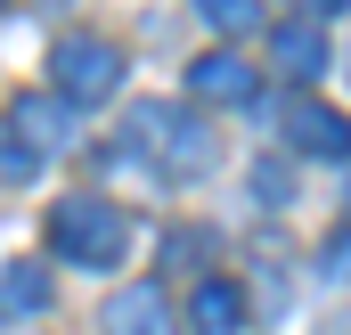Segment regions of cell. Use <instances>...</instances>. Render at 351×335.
I'll return each mask as SVG.
<instances>
[{"label":"cell","mask_w":351,"mask_h":335,"mask_svg":"<svg viewBox=\"0 0 351 335\" xmlns=\"http://www.w3.org/2000/svg\"><path fill=\"white\" fill-rule=\"evenodd\" d=\"M123 246H131V221H123V205H106V196H66V205L49 213V253L74 262V270H114Z\"/></svg>","instance_id":"cell-1"},{"label":"cell","mask_w":351,"mask_h":335,"mask_svg":"<svg viewBox=\"0 0 351 335\" xmlns=\"http://www.w3.org/2000/svg\"><path fill=\"white\" fill-rule=\"evenodd\" d=\"M49 82H58V98L82 115V106H98V98H114L123 90V49L106 41V33H66L58 49H49Z\"/></svg>","instance_id":"cell-2"},{"label":"cell","mask_w":351,"mask_h":335,"mask_svg":"<svg viewBox=\"0 0 351 335\" xmlns=\"http://www.w3.org/2000/svg\"><path fill=\"white\" fill-rule=\"evenodd\" d=\"M278 131H286L294 156H319V164H343V156H351V123L327 106V98H311V90L278 98Z\"/></svg>","instance_id":"cell-3"},{"label":"cell","mask_w":351,"mask_h":335,"mask_svg":"<svg viewBox=\"0 0 351 335\" xmlns=\"http://www.w3.org/2000/svg\"><path fill=\"white\" fill-rule=\"evenodd\" d=\"M0 131H16L33 156H49V148H74V106L58 90H25V98H8V123Z\"/></svg>","instance_id":"cell-4"},{"label":"cell","mask_w":351,"mask_h":335,"mask_svg":"<svg viewBox=\"0 0 351 335\" xmlns=\"http://www.w3.org/2000/svg\"><path fill=\"white\" fill-rule=\"evenodd\" d=\"M98 327L106 335H172V303H164L156 278H147V286H114L106 311H98Z\"/></svg>","instance_id":"cell-5"},{"label":"cell","mask_w":351,"mask_h":335,"mask_svg":"<svg viewBox=\"0 0 351 335\" xmlns=\"http://www.w3.org/2000/svg\"><path fill=\"white\" fill-rule=\"evenodd\" d=\"M147 156L164 164V180H196V172H213V131L196 115H164V131H156Z\"/></svg>","instance_id":"cell-6"},{"label":"cell","mask_w":351,"mask_h":335,"mask_svg":"<svg viewBox=\"0 0 351 335\" xmlns=\"http://www.w3.org/2000/svg\"><path fill=\"white\" fill-rule=\"evenodd\" d=\"M188 98H196V106H237V98H254V66H245L237 49H204V58L188 66Z\"/></svg>","instance_id":"cell-7"},{"label":"cell","mask_w":351,"mask_h":335,"mask_svg":"<svg viewBox=\"0 0 351 335\" xmlns=\"http://www.w3.org/2000/svg\"><path fill=\"white\" fill-rule=\"evenodd\" d=\"M188 319H196V335H245V286L237 278H196V294H188Z\"/></svg>","instance_id":"cell-8"},{"label":"cell","mask_w":351,"mask_h":335,"mask_svg":"<svg viewBox=\"0 0 351 335\" xmlns=\"http://www.w3.org/2000/svg\"><path fill=\"white\" fill-rule=\"evenodd\" d=\"M269 66H278L286 82H311V74L327 66V33H319L311 16H294V25H278V33H269Z\"/></svg>","instance_id":"cell-9"},{"label":"cell","mask_w":351,"mask_h":335,"mask_svg":"<svg viewBox=\"0 0 351 335\" xmlns=\"http://www.w3.org/2000/svg\"><path fill=\"white\" fill-rule=\"evenodd\" d=\"M49 294H58V286H49V262H8V270H0V311H8V319L49 311Z\"/></svg>","instance_id":"cell-10"},{"label":"cell","mask_w":351,"mask_h":335,"mask_svg":"<svg viewBox=\"0 0 351 335\" xmlns=\"http://www.w3.org/2000/svg\"><path fill=\"white\" fill-rule=\"evenodd\" d=\"M196 16H204L213 33H229V41H237V33H254V25H262V0H196Z\"/></svg>","instance_id":"cell-11"},{"label":"cell","mask_w":351,"mask_h":335,"mask_svg":"<svg viewBox=\"0 0 351 335\" xmlns=\"http://www.w3.org/2000/svg\"><path fill=\"white\" fill-rule=\"evenodd\" d=\"M254 205H269V213H278V205H294V172L262 156V164H254Z\"/></svg>","instance_id":"cell-12"},{"label":"cell","mask_w":351,"mask_h":335,"mask_svg":"<svg viewBox=\"0 0 351 335\" xmlns=\"http://www.w3.org/2000/svg\"><path fill=\"white\" fill-rule=\"evenodd\" d=\"M33 172H41V156H33L16 131H0V180H33Z\"/></svg>","instance_id":"cell-13"},{"label":"cell","mask_w":351,"mask_h":335,"mask_svg":"<svg viewBox=\"0 0 351 335\" xmlns=\"http://www.w3.org/2000/svg\"><path fill=\"white\" fill-rule=\"evenodd\" d=\"M319 278H351V229H335V238H327V253H319Z\"/></svg>","instance_id":"cell-14"},{"label":"cell","mask_w":351,"mask_h":335,"mask_svg":"<svg viewBox=\"0 0 351 335\" xmlns=\"http://www.w3.org/2000/svg\"><path fill=\"white\" fill-rule=\"evenodd\" d=\"M335 8H343V0H302V16H311V25H319V16H335Z\"/></svg>","instance_id":"cell-15"},{"label":"cell","mask_w":351,"mask_h":335,"mask_svg":"<svg viewBox=\"0 0 351 335\" xmlns=\"http://www.w3.org/2000/svg\"><path fill=\"white\" fill-rule=\"evenodd\" d=\"M0 8H8V0H0Z\"/></svg>","instance_id":"cell-16"}]
</instances>
